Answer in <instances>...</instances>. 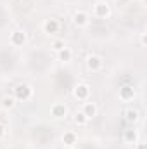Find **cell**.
Masks as SVG:
<instances>
[{
    "label": "cell",
    "instance_id": "obj_1",
    "mask_svg": "<svg viewBox=\"0 0 147 149\" xmlns=\"http://www.w3.org/2000/svg\"><path fill=\"white\" fill-rule=\"evenodd\" d=\"M33 95H35V88L30 83H17L12 88V97L16 99V102H28Z\"/></svg>",
    "mask_w": 147,
    "mask_h": 149
},
{
    "label": "cell",
    "instance_id": "obj_2",
    "mask_svg": "<svg viewBox=\"0 0 147 149\" xmlns=\"http://www.w3.org/2000/svg\"><path fill=\"white\" fill-rule=\"evenodd\" d=\"M73 97L78 102H87L92 97V87L85 81H78L73 87Z\"/></svg>",
    "mask_w": 147,
    "mask_h": 149
},
{
    "label": "cell",
    "instance_id": "obj_3",
    "mask_svg": "<svg viewBox=\"0 0 147 149\" xmlns=\"http://www.w3.org/2000/svg\"><path fill=\"white\" fill-rule=\"evenodd\" d=\"M85 66L90 73H101L104 70V57L101 54H88L85 57Z\"/></svg>",
    "mask_w": 147,
    "mask_h": 149
},
{
    "label": "cell",
    "instance_id": "obj_4",
    "mask_svg": "<svg viewBox=\"0 0 147 149\" xmlns=\"http://www.w3.org/2000/svg\"><path fill=\"white\" fill-rule=\"evenodd\" d=\"M111 16V5L107 0H97L92 5V17L95 19H107Z\"/></svg>",
    "mask_w": 147,
    "mask_h": 149
},
{
    "label": "cell",
    "instance_id": "obj_5",
    "mask_svg": "<svg viewBox=\"0 0 147 149\" xmlns=\"http://www.w3.org/2000/svg\"><path fill=\"white\" fill-rule=\"evenodd\" d=\"M71 23L76 28H87L90 24V14L83 9H76L71 16Z\"/></svg>",
    "mask_w": 147,
    "mask_h": 149
},
{
    "label": "cell",
    "instance_id": "obj_6",
    "mask_svg": "<svg viewBox=\"0 0 147 149\" xmlns=\"http://www.w3.org/2000/svg\"><path fill=\"white\" fill-rule=\"evenodd\" d=\"M9 43L12 47H24L28 43V35L24 30H14L10 35H9Z\"/></svg>",
    "mask_w": 147,
    "mask_h": 149
},
{
    "label": "cell",
    "instance_id": "obj_7",
    "mask_svg": "<svg viewBox=\"0 0 147 149\" xmlns=\"http://www.w3.org/2000/svg\"><path fill=\"white\" fill-rule=\"evenodd\" d=\"M42 30H43V33H47V35H55V33H59V30H61V21H59L57 17H49V19L43 21Z\"/></svg>",
    "mask_w": 147,
    "mask_h": 149
},
{
    "label": "cell",
    "instance_id": "obj_8",
    "mask_svg": "<svg viewBox=\"0 0 147 149\" xmlns=\"http://www.w3.org/2000/svg\"><path fill=\"white\" fill-rule=\"evenodd\" d=\"M81 113H83L88 120L97 118V116H99V106H97V102H94L92 99L87 101V102H81Z\"/></svg>",
    "mask_w": 147,
    "mask_h": 149
},
{
    "label": "cell",
    "instance_id": "obj_9",
    "mask_svg": "<svg viewBox=\"0 0 147 149\" xmlns=\"http://www.w3.org/2000/svg\"><path fill=\"white\" fill-rule=\"evenodd\" d=\"M135 95H137V92H135L133 85H121V87H119V92H118L119 101H123V102H130V101L135 99Z\"/></svg>",
    "mask_w": 147,
    "mask_h": 149
},
{
    "label": "cell",
    "instance_id": "obj_10",
    "mask_svg": "<svg viewBox=\"0 0 147 149\" xmlns=\"http://www.w3.org/2000/svg\"><path fill=\"white\" fill-rule=\"evenodd\" d=\"M139 139H140V130L135 128V125H132V128L123 132V142L128 144V146H133Z\"/></svg>",
    "mask_w": 147,
    "mask_h": 149
},
{
    "label": "cell",
    "instance_id": "obj_11",
    "mask_svg": "<svg viewBox=\"0 0 147 149\" xmlns=\"http://www.w3.org/2000/svg\"><path fill=\"white\" fill-rule=\"evenodd\" d=\"M50 116L55 118V120H62L68 116V106L62 104V102H54L50 106Z\"/></svg>",
    "mask_w": 147,
    "mask_h": 149
},
{
    "label": "cell",
    "instance_id": "obj_12",
    "mask_svg": "<svg viewBox=\"0 0 147 149\" xmlns=\"http://www.w3.org/2000/svg\"><path fill=\"white\" fill-rule=\"evenodd\" d=\"M123 116H125V121L130 123V125H137L140 121V111L135 109V108H126Z\"/></svg>",
    "mask_w": 147,
    "mask_h": 149
},
{
    "label": "cell",
    "instance_id": "obj_13",
    "mask_svg": "<svg viewBox=\"0 0 147 149\" xmlns=\"http://www.w3.org/2000/svg\"><path fill=\"white\" fill-rule=\"evenodd\" d=\"M61 142H62V146L74 148L76 142H78V134H76L74 130H66V132L62 134V137H61Z\"/></svg>",
    "mask_w": 147,
    "mask_h": 149
},
{
    "label": "cell",
    "instance_id": "obj_14",
    "mask_svg": "<svg viewBox=\"0 0 147 149\" xmlns=\"http://www.w3.org/2000/svg\"><path fill=\"white\" fill-rule=\"evenodd\" d=\"M16 104H17V102H16V99H14L12 95H3V97H2V102H0V106H2L5 111L14 109V108H16Z\"/></svg>",
    "mask_w": 147,
    "mask_h": 149
},
{
    "label": "cell",
    "instance_id": "obj_15",
    "mask_svg": "<svg viewBox=\"0 0 147 149\" xmlns=\"http://www.w3.org/2000/svg\"><path fill=\"white\" fill-rule=\"evenodd\" d=\"M57 56H59V61H62V63H69V61H73V50L69 49V47H64L62 50H59L57 52Z\"/></svg>",
    "mask_w": 147,
    "mask_h": 149
},
{
    "label": "cell",
    "instance_id": "obj_16",
    "mask_svg": "<svg viewBox=\"0 0 147 149\" xmlns=\"http://www.w3.org/2000/svg\"><path fill=\"white\" fill-rule=\"evenodd\" d=\"M73 121H74V125H78V127H85L90 120H88V118L81 113V109H80V111H74L73 113Z\"/></svg>",
    "mask_w": 147,
    "mask_h": 149
},
{
    "label": "cell",
    "instance_id": "obj_17",
    "mask_svg": "<svg viewBox=\"0 0 147 149\" xmlns=\"http://www.w3.org/2000/svg\"><path fill=\"white\" fill-rule=\"evenodd\" d=\"M64 47H68V45H66V42H64V40H61V38H57V40H54V42H52V50H55V52L62 50Z\"/></svg>",
    "mask_w": 147,
    "mask_h": 149
},
{
    "label": "cell",
    "instance_id": "obj_18",
    "mask_svg": "<svg viewBox=\"0 0 147 149\" xmlns=\"http://www.w3.org/2000/svg\"><path fill=\"white\" fill-rule=\"evenodd\" d=\"M133 149H147V144L146 141H142V139H139L135 144H133Z\"/></svg>",
    "mask_w": 147,
    "mask_h": 149
},
{
    "label": "cell",
    "instance_id": "obj_19",
    "mask_svg": "<svg viewBox=\"0 0 147 149\" xmlns=\"http://www.w3.org/2000/svg\"><path fill=\"white\" fill-rule=\"evenodd\" d=\"M5 134H7L5 125H3V123H0V139H3V137H5Z\"/></svg>",
    "mask_w": 147,
    "mask_h": 149
},
{
    "label": "cell",
    "instance_id": "obj_20",
    "mask_svg": "<svg viewBox=\"0 0 147 149\" xmlns=\"http://www.w3.org/2000/svg\"><path fill=\"white\" fill-rule=\"evenodd\" d=\"M146 43H147V35L146 33H142V35H140V45L146 47Z\"/></svg>",
    "mask_w": 147,
    "mask_h": 149
},
{
    "label": "cell",
    "instance_id": "obj_21",
    "mask_svg": "<svg viewBox=\"0 0 147 149\" xmlns=\"http://www.w3.org/2000/svg\"><path fill=\"white\" fill-rule=\"evenodd\" d=\"M62 149H74V148H69V146H62Z\"/></svg>",
    "mask_w": 147,
    "mask_h": 149
},
{
    "label": "cell",
    "instance_id": "obj_22",
    "mask_svg": "<svg viewBox=\"0 0 147 149\" xmlns=\"http://www.w3.org/2000/svg\"><path fill=\"white\" fill-rule=\"evenodd\" d=\"M130 2H140V0H130Z\"/></svg>",
    "mask_w": 147,
    "mask_h": 149
}]
</instances>
